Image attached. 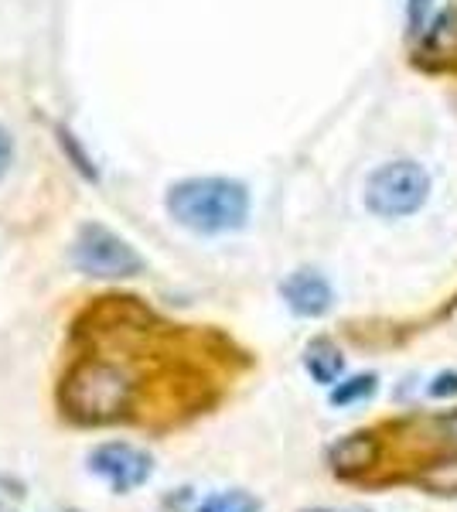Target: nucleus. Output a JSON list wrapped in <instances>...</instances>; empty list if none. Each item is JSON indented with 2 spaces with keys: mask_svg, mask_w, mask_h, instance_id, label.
I'll return each instance as SVG.
<instances>
[{
  "mask_svg": "<svg viewBox=\"0 0 457 512\" xmlns=\"http://www.w3.org/2000/svg\"><path fill=\"white\" fill-rule=\"evenodd\" d=\"M58 410L76 427L140 424L137 379L110 355H76L58 383Z\"/></svg>",
  "mask_w": 457,
  "mask_h": 512,
  "instance_id": "f257e3e1",
  "label": "nucleus"
},
{
  "mask_svg": "<svg viewBox=\"0 0 457 512\" xmlns=\"http://www.w3.org/2000/svg\"><path fill=\"white\" fill-rule=\"evenodd\" d=\"M168 212L195 233H229L249 216V192L232 178H191L168 192Z\"/></svg>",
  "mask_w": 457,
  "mask_h": 512,
  "instance_id": "f03ea898",
  "label": "nucleus"
},
{
  "mask_svg": "<svg viewBox=\"0 0 457 512\" xmlns=\"http://www.w3.org/2000/svg\"><path fill=\"white\" fill-rule=\"evenodd\" d=\"M430 178L420 164L413 161H393L382 164L376 175L365 185V205L382 219H400L417 212L427 202Z\"/></svg>",
  "mask_w": 457,
  "mask_h": 512,
  "instance_id": "7ed1b4c3",
  "label": "nucleus"
},
{
  "mask_svg": "<svg viewBox=\"0 0 457 512\" xmlns=\"http://www.w3.org/2000/svg\"><path fill=\"white\" fill-rule=\"evenodd\" d=\"M72 263L89 277H134L144 270V260L127 239L110 233L106 226H82L72 243Z\"/></svg>",
  "mask_w": 457,
  "mask_h": 512,
  "instance_id": "20e7f679",
  "label": "nucleus"
},
{
  "mask_svg": "<svg viewBox=\"0 0 457 512\" xmlns=\"http://www.w3.org/2000/svg\"><path fill=\"white\" fill-rule=\"evenodd\" d=\"M89 472L106 478L113 492H134L151 478L154 461H151V454L134 448V444L110 441V444H99V448L89 454Z\"/></svg>",
  "mask_w": 457,
  "mask_h": 512,
  "instance_id": "39448f33",
  "label": "nucleus"
},
{
  "mask_svg": "<svg viewBox=\"0 0 457 512\" xmlns=\"http://www.w3.org/2000/svg\"><path fill=\"white\" fill-rule=\"evenodd\" d=\"M280 294L290 304V311L301 318H321L331 308V301H335L331 284L318 270H297V274H290L284 280V287H280Z\"/></svg>",
  "mask_w": 457,
  "mask_h": 512,
  "instance_id": "423d86ee",
  "label": "nucleus"
},
{
  "mask_svg": "<svg viewBox=\"0 0 457 512\" xmlns=\"http://www.w3.org/2000/svg\"><path fill=\"white\" fill-rule=\"evenodd\" d=\"M304 366H307V373L318 379V383H338V376H342V369H345V355L338 352L335 342L318 338V342L307 345Z\"/></svg>",
  "mask_w": 457,
  "mask_h": 512,
  "instance_id": "0eeeda50",
  "label": "nucleus"
},
{
  "mask_svg": "<svg viewBox=\"0 0 457 512\" xmlns=\"http://www.w3.org/2000/svg\"><path fill=\"white\" fill-rule=\"evenodd\" d=\"M372 458H376V441H372V434H352V437H345L342 444L331 448V465H335L338 472L369 468Z\"/></svg>",
  "mask_w": 457,
  "mask_h": 512,
  "instance_id": "6e6552de",
  "label": "nucleus"
},
{
  "mask_svg": "<svg viewBox=\"0 0 457 512\" xmlns=\"http://www.w3.org/2000/svg\"><path fill=\"white\" fill-rule=\"evenodd\" d=\"M423 48H430V55L437 59H454L457 55V11H444L440 18L427 28Z\"/></svg>",
  "mask_w": 457,
  "mask_h": 512,
  "instance_id": "1a4fd4ad",
  "label": "nucleus"
},
{
  "mask_svg": "<svg viewBox=\"0 0 457 512\" xmlns=\"http://www.w3.org/2000/svg\"><path fill=\"white\" fill-rule=\"evenodd\" d=\"M198 512H260V499L243 492V489L215 492L202 502V506H198Z\"/></svg>",
  "mask_w": 457,
  "mask_h": 512,
  "instance_id": "9d476101",
  "label": "nucleus"
},
{
  "mask_svg": "<svg viewBox=\"0 0 457 512\" xmlns=\"http://www.w3.org/2000/svg\"><path fill=\"white\" fill-rule=\"evenodd\" d=\"M372 393H376V376L362 373V376H352V379H345V383H338L335 390H331V403H335V407H348V403L365 400V396H372Z\"/></svg>",
  "mask_w": 457,
  "mask_h": 512,
  "instance_id": "9b49d317",
  "label": "nucleus"
},
{
  "mask_svg": "<svg viewBox=\"0 0 457 512\" xmlns=\"http://www.w3.org/2000/svg\"><path fill=\"white\" fill-rule=\"evenodd\" d=\"M434 400H447V396H457V373H440L427 390Z\"/></svg>",
  "mask_w": 457,
  "mask_h": 512,
  "instance_id": "f8f14e48",
  "label": "nucleus"
},
{
  "mask_svg": "<svg viewBox=\"0 0 457 512\" xmlns=\"http://www.w3.org/2000/svg\"><path fill=\"white\" fill-rule=\"evenodd\" d=\"M427 7H430V0H410V31L413 35H420V31L427 28Z\"/></svg>",
  "mask_w": 457,
  "mask_h": 512,
  "instance_id": "ddd939ff",
  "label": "nucleus"
},
{
  "mask_svg": "<svg viewBox=\"0 0 457 512\" xmlns=\"http://www.w3.org/2000/svg\"><path fill=\"white\" fill-rule=\"evenodd\" d=\"M11 161H14V144H11V137H7V130L0 127V175L11 168Z\"/></svg>",
  "mask_w": 457,
  "mask_h": 512,
  "instance_id": "4468645a",
  "label": "nucleus"
},
{
  "mask_svg": "<svg viewBox=\"0 0 457 512\" xmlns=\"http://www.w3.org/2000/svg\"><path fill=\"white\" fill-rule=\"evenodd\" d=\"M444 427L451 431V437H457V414H454V417H447V420H444Z\"/></svg>",
  "mask_w": 457,
  "mask_h": 512,
  "instance_id": "2eb2a0df",
  "label": "nucleus"
},
{
  "mask_svg": "<svg viewBox=\"0 0 457 512\" xmlns=\"http://www.w3.org/2000/svg\"><path fill=\"white\" fill-rule=\"evenodd\" d=\"M304 512H328V509H304Z\"/></svg>",
  "mask_w": 457,
  "mask_h": 512,
  "instance_id": "dca6fc26",
  "label": "nucleus"
}]
</instances>
